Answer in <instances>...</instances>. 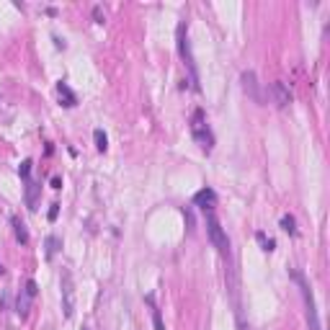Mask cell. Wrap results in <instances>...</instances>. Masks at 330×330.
Returning a JSON list of instances; mask_svg holds the SVG:
<instances>
[{"mask_svg": "<svg viewBox=\"0 0 330 330\" xmlns=\"http://www.w3.org/2000/svg\"><path fill=\"white\" fill-rule=\"evenodd\" d=\"M44 248H47V261H52L54 255H57V250L62 248V240L57 235H49L47 240H44Z\"/></svg>", "mask_w": 330, "mask_h": 330, "instance_id": "14", "label": "cell"}, {"mask_svg": "<svg viewBox=\"0 0 330 330\" xmlns=\"http://www.w3.org/2000/svg\"><path fill=\"white\" fill-rule=\"evenodd\" d=\"M93 142H96V150H98V152H106V150H109V137H106L103 129H93Z\"/></svg>", "mask_w": 330, "mask_h": 330, "instance_id": "16", "label": "cell"}, {"mask_svg": "<svg viewBox=\"0 0 330 330\" xmlns=\"http://www.w3.org/2000/svg\"><path fill=\"white\" fill-rule=\"evenodd\" d=\"M191 137L196 139V145H199L204 152H212V147H214V134H212L209 124H206V114H204V109H196V111L191 114Z\"/></svg>", "mask_w": 330, "mask_h": 330, "instance_id": "2", "label": "cell"}, {"mask_svg": "<svg viewBox=\"0 0 330 330\" xmlns=\"http://www.w3.org/2000/svg\"><path fill=\"white\" fill-rule=\"evenodd\" d=\"M11 227H13L16 243H18V245H29V230H26V225H23L18 217H11Z\"/></svg>", "mask_w": 330, "mask_h": 330, "instance_id": "12", "label": "cell"}, {"mask_svg": "<svg viewBox=\"0 0 330 330\" xmlns=\"http://www.w3.org/2000/svg\"><path fill=\"white\" fill-rule=\"evenodd\" d=\"M49 183H52L54 191H60V188H62V178H60V176H52V181H49Z\"/></svg>", "mask_w": 330, "mask_h": 330, "instance_id": "21", "label": "cell"}, {"mask_svg": "<svg viewBox=\"0 0 330 330\" xmlns=\"http://www.w3.org/2000/svg\"><path fill=\"white\" fill-rule=\"evenodd\" d=\"M243 90L253 98L255 103H263L261 90H258V78H255V72H253V70H245V72H243Z\"/></svg>", "mask_w": 330, "mask_h": 330, "instance_id": "9", "label": "cell"}, {"mask_svg": "<svg viewBox=\"0 0 330 330\" xmlns=\"http://www.w3.org/2000/svg\"><path fill=\"white\" fill-rule=\"evenodd\" d=\"M36 294H39V284L34 281V279H29V281H26V286L21 289L18 299H16V312H18L21 317H26V315H29V310H31V302L36 299Z\"/></svg>", "mask_w": 330, "mask_h": 330, "instance_id": "6", "label": "cell"}, {"mask_svg": "<svg viewBox=\"0 0 330 330\" xmlns=\"http://www.w3.org/2000/svg\"><path fill=\"white\" fill-rule=\"evenodd\" d=\"M60 289H62V312H65V317L70 320L72 315H75V281H72L70 268H62Z\"/></svg>", "mask_w": 330, "mask_h": 330, "instance_id": "5", "label": "cell"}, {"mask_svg": "<svg viewBox=\"0 0 330 330\" xmlns=\"http://www.w3.org/2000/svg\"><path fill=\"white\" fill-rule=\"evenodd\" d=\"M57 217H60V204H49V214H47V219L49 222H57Z\"/></svg>", "mask_w": 330, "mask_h": 330, "instance_id": "19", "label": "cell"}, {"mask_svg": "<svg viewBox=\"0 0 330 330\" xmlns=\"http://www.w3.org/2000/svg\"><path fill=\"white\" fill-rule=\"evenodd\" d=\"M271 93H274V103L279 109H289V106H292V90L286 88V82L274 80L271 82Z\"/></svg>", "mask_w": 330, "mask_h": 330, "instance_id": "8", "label": "cell"}, {"mask_svg": "<svg viewBox=\"0 0 330 330\" xmlns=\"http://www.w3.org/2000/svg\"><path fill=\"white\" fill-rule=\"evenodd\" d=\"M39 191H41V186L36 183V181H26V188H23V201H26L29 206V212H36L39 209Z\"/></svg>", "mask_w": 330, "mask_h": 330, "instance_id": "10", "label": "cell"}, {"mask_svg": "<svg viewBox=\"0 0 330 330\" xmlns=\"http://www.w3.org/2000/svg\"><path fill=\"white\" fill-rule=\"evenodd\" d=\"M281 230H284V232L286 235H297V219L292 217V214H284V217H281Z\"/></svg>", "mask_w": 330, "mask_h": 330, "instance_id": "17", "label": "cell"}, {"mask_svg": "<svg viewBox=\"0 0 330 330\" xmlns=\"http://www.w3.org/2000/svg\"><path fill=\"white\" fill-rule=\"evenodd\" d=\"M31 168H34V163H31V160H23V163L18 165V176H21L23 181H29V178H31Z\"/></svg>", "mask_w": 330, "mask_h": 330, "instance_id": "18", "label": "cell"}, {"mask_svg": "<svg viewBox=\"0 0 330 330\" xmlns=\"http://www.w3.org/2000/svg\"><path fill=\"white\" fill-rule=\"evenodd\" d=\"M206 235H209V243L217 248L219 255H230V240H227L225 230L219 225V219L214 217V212L206 214Z\"/></svg>", "mask_w": 330, "mask_h": 330, "instance_id": "4", "label": "cell"}, {"mask_svg": "<svg viewBox=\"0 0 330 330\" xmlns=\"http://www.w3.org/2000/svg\"><path fill=\"white\" fill-rule=\"evenodd\" d=\"M145 302L150 304V310H152V323H155V330H165V325H163V315H160L158 304H155V294H145Z\"/></svg>", "mask_w": 330, "mask_h": 330, "instance_id": "13", "label": "cell"}, {"mask_svg": "<svg viewBox=\"0 0 330 330\" xmlns=\"http://www.w3.org/2000/svg\"><path fill=\"white\" fill-rule=\"evenodd\" d=\"M93 21H96V23H103V21H106V18H103L101 5H96V8H93Z\"/></svg>", "mask_w": 330, "mask_h": 330, "instance_id": "20", "label": "cell"}, {"mask_svg": "<svg viewBox=\"0 0 330 330\" xmlns=\"http://www.w3.org/2000/svg\"><path fill=\"white\" fill-rule=\"evenodd\" d=\"M255 240L261 243V250H266V253H274L276 250V240H274V237H268L266 232H261V230L255 232Z\"/></svg>", "mask_w": 330, "mask_h": 330, "instance_id": "15", "label": "cell"}, {"mask_svg": "<svg viewBox=\"0 0 330 330\" xmlns=\"http://www.w3.org/2000/svg\"><path fill=\"white\" fill-rule=\"evenodd\" d=\"M54 88H57V96H60V106H65V109H75V106H78V96L70 90L67 82L60 80Z\"/></svg>", "mask_w": 330, "mask_h": 330, "instance_id": "11", "label": "cell"}, {"mask_svg": "<svg viewBox=\"0 0 330 330\" xmlns=\"http://www.w3.org/2000/svg\"><path fill=\"white\" fill-rule=\"evenodd\" d=\"M178 54L183 57V62L188 67V82H194V90H201V85H199V67H196V60H194V52H191V41H188V31H186L183 21L178 23Z\"/></svg>", "mask_w": 330, "mask_h": 330, "instance_id": "1", "label": "cell"}, {"mask_svg": "<svg viewBox=\"0 0 330 330\" xmlns=\"http://www.w3.org/2000/svg\"><path fill=\"white\" fill-rule=\"evenodd\" d=\"M191 206H199V209H201L204 214L214 212V206H217V194H214V188L206 186V188H201V191H196V194H194Z\"/></svg>", "mask_w": 330, "mask_h": 330, "instance_id": "7", "label": "cell"}, {"mask_svg": "<svg viewBox=\"0 0 330 330\" xmlns=\"http://www.w3.org/2000/svg\"><path fill=\"white\" fill-rule=\"evenodd\" d=\"M3 274H5V268H3V266H0V276H3Z\"/></svg>", "mask_w": 330, "mask_h": 330, "instance_id": "22", "label": "cell"}, {"mask_svg": "<svg viewBox=\"0 0 330 330\" xmlns=\"http://www.w3.org/2000/svg\"><path fill=\"white\" fill-rule=\"evenodd\" d=\"M292 279L299 284V292L304 297V310H307V325H310V330H323L320 317H317V307H315V297H312V289L307 284V279H304L299 271H292Z\"/></svg>", "mask_w": 330, "mask_h": 330, "instance_id": "3", "label": "cell"}]
</instances>
